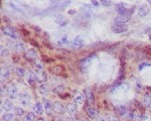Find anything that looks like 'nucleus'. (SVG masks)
<instances>
[{"mask_svg": "<svg viewBox=\"0 0 151 121\" xmlns=\"http://www.w3.org/2000/svg\"><path fill=\"white\" fill-rule=\"evenodd\" d=\"M13 114L12 113H6L2 116V121H12L13 120Z\"/></svg>", "mask_w": 151, "mask_h": 121, "instance_id": "32", "label": "nucleus"}, {"mask_svg": "<svg viewBox=\"0 0 151 121\" xmlns=\"http://www.w3.org/2000/svg\"><path fill=\"white\" fill-rule=\"evenodd\" d=\"M143 105L147 108H151V95L149 94H146L145 96L143 97Z\"/></svg>", "mask_w": 151, "mask_h": 121, "instance_id": "26", "label": "nucleus"}, {"mask_svg": "<svg viewBox=\"0 0 151 121\" xmlns=\"http://www.w3.org/2000/svg\"><path fill=\"white\" fill-rule=\"evenodd\" d=\"M34 66H35L36 70H39V71H42V69H43V65L40 63V62H35V64H34Z\"/></svg>", "mask_w": 151, "mask_h": 121, "instance_id": "36", "label": "nucleus"}, {"mask_svg": "<svg viewBox=\"0 0 151 121\" xmlns=\"http://www.w3.org/2000/svg\"><path fill=\"white\" fill-rule=\"evenodd\" d=\"M106 119H107V121H118L117 117H115L114 115H111V114L110 115H107Z\"/></svg>", "mask_w": 151, "mask_h": 121, "instance_id": "38", "label": "nucleus"}, {"mask_svg": "<svg viewBox=\"0 0 151 121\" xmlns=\"http://www.w3.org/2000/svg\"><path fill=\"white\" fill-rule=\"evenodd\" d=\"M141 115L142 114H140L138 111H131V112H129V114H128V118L133 121H140Z\"/></svg>", "mask_w": 151, "mask_h": 121, "instance_id": "18", "label": "nucleus"}, {"mask_svg": "<svg viewBox=\"0 0 151 121\" xmlns=\"http://www.w3.org/2000/svg\"><path fill=\"white\" fill-rule=\"evenodd\" d=\"M148 12H149V8L147 7L146 5H142V6H140V8H139V10H138V14H139V16H141V17H145L146 15L148 14Z\"/></svg>", "mask_w": 151, "mask_h": 121, "instance_id": "25", "label": "nucleus"}, {"mask_svg": "<svg viewBox=\"0 0 151 121\" xmlns=\"http://www.w3.org/2000/svg\"><path fill=\"white\" fill-rule=\"evenodd\" d=\"M36 80H38L36 74H34V73H32V72H29L27 74V76H26V81H27V83L30 85L34 84V83L36 82Z\"/></svg>", "mask_w": 151, "mask_h": 121, "instance_id": "19", "label": "nucleus"}, {"mask_svg": "<svg viewBox=\"0 0 151 121\" xmlns=\"http://www.w3.org/2000/svg\"><path fill=\"white\" fill-rule=\"evenodd\" d=\"M92 4H94L95 6H98V5H99V3H98L97 1H92Z\"/></svg>", "mask_w": 151, "mask_h": 121, "instance_id": "44", "label": "nucleus"}, {"mask_svg": "<svg viewBox=\"0 0 151 121\" xmlns=\"http://www.w3.org/2000/svg\"><path fill=\"white\" fill-rule=\"evenodd\" d=\"M85 97H86L87 101H88L89 104H93L94 102V94L92 92V90L90 88H87L85 89Z\"/></svg>", "mask_w": 151, "mask_h": 121, "instance_id": "17", "label": "nucleus"}, {"mask_svg": "<svg viewBox=\"0 0 151 121\" xmlns=\"http://www.w3.org/2000/svg\"><path fill=\"white\" fill-rule=\"evenodd\" d=\"M2 31H3L4 34H6L7 36L11 37V38L15 39L16 38V34H15V30L13 29L12 27H9V26H4L2 27Z\"/></svg>", "mask_w": 151, "mask_h": 121, "instance_id": "8", "label": "nucleus"}, {"mask_svg": "<svg viewBox=\"0 0 151 121\" xmlns=\"http://www.w3.org/2000/svg\"><path fill=\"white\" fill-rule=\"evenodd\" d=\"M149 2H150V3H151V1H149Z\"/></svg>", "mask_w": 151, "mask_h": 121, "instance_id": "49", "label": "nucleus"}, {"mask_svg": "<svg viewBox=\"0 0 151 121\" xmlns=\"http://www.w3.org/2000/svg\"><path fill=\"white\" fill-rule=\"evenodd\" d=\"M81 12L86 17H92L94 14V10L92 9L89 5H83L82 7H81Z\"/></svg>", "mask_w": 151, "mask_h": 121, "instance_id": "11", "label": "nucleus"}, {"mask_svg": "<svg viewBox=\"0 0 151 121\" xmlns=\"http://www.w3.org/2000/svg\"><path fill=\"white\" fill-rule=\"evenodd\" d=\"M8 5H9L10 7H11V9H13V10H16V11H19V12L21 11V10H20V8H19V7H17V6L15 5L14 3H11V2H9V3H8Z\"/></svg>", "mask_w": 151, "mask_h": 121, "instance_id": "37", "label": "nucleus"}, {"mask_svg": "<svg viewBox=\"0 0 151 121\" xmlns=\"http://www.w3.org/2000/svg\"><path fill=\"white\" fill-rule=\"evenodd\" d=\"M56 121H65V120L62 119V118H58V119H56Z\"/></svg>", "mask_w": 151, "mask_h": 121, "instance_id": "45", "label": "nucleus"}, {"mask_svg": "<svg viewBox=\"0 0 151 121\" xmlns=\"http://www.w3.org/2000/svg\"><path fill=\"white\" fill-rule=\"evenodd\" d=\"M43 105L41 104V103H39V102H36L35 104H34V106H33V111H34V113H36V114H38V115H41V114H43Z\"/></svg>", "mask_w": 151, "mask_h": 121, "instance_id": "23", "label": "nucleus"}, {"mask_svg": "<svg viewBox=\"0 0 151 121\" xmlns=\"http://www.w3.org/2000/svg\"><path fill=\"white\" fill-rule=\"evenodd\" d=\"M5 89H7V88H6V87H2L1 88V94H3V92L5 93V92L7 91V90H5Z\"/></svg>", "mask_w": 151, "mask_h": 121, "instance_id": "41", "label": "nucleus"}, {"mask_svg": "<svg viewBox=\"0 0 151 121\" xmlns=\"http://www.w3.org/2000/svg\"><path fill=\"white\" fill-rule=\"evenodd\" d=\"M7 95L10 99H16L17 97H19L18 90H17V88L13 84L7 87Z\"/></svg>", "mask_w": 151, "mask_h": 121, "instance_id": "3", "label": "nucleus"}, {"mask_svg": "<svg viewBox=\"0 0 151 121\" xmlns=\"http://www.w3.org/2000/svg\"><path fill=\"white\" fill-rule=\"evenodd\" d=\"M42 105H43V108H45V111L47 112V115L51 114V111H54V110H52V105H54V103H51L49 100V99H47V98H45V97H43Z\"/></svg>", "mask_w": 151, "mask_h": 121, "instance_id": "6", "label": "nucleus"}, {"mask_svg": "<svg viewBox=\"0 0 151 121\" xmlns=\"http://www.w3.org/2000/svg\"><path fill=\"white\" fill-rule=\"evenodd\" d=\"M78 110V107H77V104L76 103H69V104L65 105V111L67 112L69 114H75Z\"/></svg>", "mask_w": 151, "mask_h": 121, "instance_id": "16", "label": "nucleus"}, {"mask_svg": "<svg viewBox=\"0 0 151 121\" xmlns=\"http://www.w3.org/2000/svg\"><path fill=\"white\" fill-rule=\"evenodd\" d=\"M82 121H85V120H82Z\"/></svg>", "mask_w": 151, "mask_h": 121, "instance_id": "50", "label": "nucleus"}, {"mask_svg": "<svg viewBox=\"0 0 151 121\" xmlns=\"http://www.w3.org/2000/svg\"><path fill=\"white\" fill-rule=\"evenodd\" d=\"M15 50L17 52H23L25 50V45L23 43H15Z\"/></svg>", "mask_w": 151, "mask_h": 121, "instance_id": "27", "label": "nucleus"}, {"mask_svg": "<svg viewBox=\"0 0 151 121\" xmlns=\"http://www.w3.org/2000/svg\"><path fill=\"white\" fill-rule=\"evenodd\" d=\"M38 91H39V93L42 94V95H47V94H49V86L45 84V83H42V84L39 85Z\"/></svg>", "mask_w": 151, "mask_h": 121, "instance_id": "24", "label": "nucleus"}, {"mask_svg": "<svg viewBox=\"0 0 151 121\" xmlns=\"http://www.w3.org/2000/svg\"><path fill=\"white\" fill-rule=\"evenodd\" d=\"M65 121H75V119H74V118H72V117H67V119H65Z\"/></svg>", "mask_w": 151, "mask_h": 121, "instance_id": "43", "label": "nucleus"}, {"mask_svg": "<svg viewBox=\"0 0 151 121\" xmlns=\"http://www.w3.org/2000/svg\"><path fill=\"white\" fill-rule=\"evenodd\" d=\"M63 91H65V86L63 85L56 86V87L52 90V92H54V93H56V94H61V93H63Z\"/></svg>", "mask_w": 151, "mask_h": 121, "instance_id": "30", "label": "nucleus"}, {"mask_svg": "<svg viewBox=\"0 0 151 121\" xmlns=\"http://www.w3.org/2000/svg\"><path fill=\"white\" fill-rule=\"evenodd\" d=\"M116 112H117L118 115L122 116V117L128 116V114H129L128 107L125 106V105H119V106L116 108Z\"/></svg>", "mask_w": 151, "mask_h": 121, "instance_id": "9", "label": "nucleus"}, {"mask_svg": "<svg viewBox=\"0 0 151 121\" xmlns=\"http://www.w3.org/2000/svg\"><path fill=\"white\" fill-rule=\"evenodd\" d=\"M15 71H16V74L18 75V76H20V77H24L25 76V70L23 69V68H21V67H17L16 69H15Z\"/></svg>", "mask_w": 151, "mask_h": 121, "instance_id": "33", "label": "nucleus"}, {"mask_svg": "<svg viewBox=\"0 0 151 121\" xmlns=\"http://www.w3.org/2000/svg\"><path fill=\"white\" fill-rule=\"evenodd\" d=\"M14 121H19V120H14Z\"/></svg>", "mask_w": 151, "mask_h": 121, "instance_id": "48", "label": "nucleus"}, {"mask_svg": "<svg viewBox=\"0 0 151 121\" xmlns=\"http://www.w3.org/2000/svg\"><path fill=\"white\" fill-rule=\"evenodd\" d=\"M54 21H56V23L58 24V25H60V26H65L67 23H69V20H67V19L65 18L63 14L56 15V18H54Z\"/></svg>", "mask_w": 151, "mask_h": 121, "instance_id": "12", "label": "nucleus"}, {"mask_svg": "<svg viewBox=\"0 0 151 121\" xmlns=\"http://www.w3.org/2000/svg\"><path fill=\"white\" fill-rule=\"evenodd\" d=\"M140 121H151V116L148 114H142Z\"/></svg>", "mask_w": 151, "mask_h": 121, "instance_id": "35", "label": "nucleus"}, {"mask_svg": "<svg viewBox=\"0 0 151 121\" xmlns=\"http://www.w3.org/2000/svg\"><path fill=\"white\" fill-rule=\"evenodd\" d=\"M149 38H150V41H151V36H149Z\"/></svg>", "mask_w": 151, "mask_h": 121, "instance_id": "47", "label": "nucleus"}, {"mask_svg": "<svg viewBox=\"0 0 151 121\" xmlns=\"http://www.w3.org/2000/svg\"><path fill=\"white\" fill-rule=\"evenodd\" d=\"M2 109H4L5 111H11L13 109V104L10 100H4V102H2L1 104Z\"/></svg>", "mask_w": 151, "mask_h": 121, "instance_id": "20", "label": "nucleus"}, {"mask_svg": "<svg viewBox=\"0 0 151 121\" xmlns=\"http://www.w3.org/2000/svg\"><path fill=\"white\" fill-rule=\"evenodd\" d=\"M14 111L17 116H22L23 113H24V110H23V108H20V107H16V108L14 109Z\"/></svg>", "mask_w": 151, "mask_h": 121, "instance_id": "34", "label": "nucleus"}, {"mask_svg": "<svg viewBox=\"0 0 151 121\" xmlns=\"http://www.w3.org/2000/svg\"><path fill=\"white\" fill-rule=\"evenodd\" d=\"M73 45H74V48H82L83 45H84V41L82 39V37L76 36L75 38H74V41H73Z\"/></svg>", "mask_w": 151, "mask_h": 121, "instance_id": "22", "label": "nucleus"}, {"mask_svg": "<svg viewBox=\"0 0 151 121\" xmlns=\"http://www.w3.org/2000/svg\"><path fill=\"white\" fill-rule=\"evenodd\" d=\"M116 11L119 13V15H123V14H131L132 11H134V9L128 10L123 3H120L116 5Z\"/></svg>", "mask_w": 151, "mask_h": 121, "instance_id": "5", "label": "nucleus"}, {"mask_svg": "<svg viewBox=\"0 0 151 121\" xmlns=\"http://www.w3.org/2000/svg\"><path fill=\"white\" fill-rule=\"evenodd\" d=\"M52 110L56 114H63L65 111V107L61 102L56 101V102H54V105H52Z\"/></svg>", "mask_w": 151, "mask_h": 121, "instance_id": "4", "label": "nucleus"}, {"mask_svg": "<svg viewBox=\"0 0 151 121\" xmlns=\"http://www.w3.org/2000/svg\"><path fill=\"white\" fill-rule=\"evenodd\" d=\"M131 14H123V15H118L114 19V22H119V23H124L127 22L128 20H130Z\"/></svg>", "mask_w": 151, "mask_h": 121, "instance_id": "13", "label": "nucleus"}, {"mask_svg": "<svg viewBox=\"0 0 151 121\" xmlns=\"http://www.w3.org/2000/svg\"><path fill=\"white\" fill-rule=\"evenodd\" d=\"M84 99H85V96L83 95L82 93H80V92H76L75 93V96H74V102H75L76 104H82Z\"/></svg>", "mask_w": 151, "mask_h": 121, "instance_id": "21", "label": "nucleus"}, {"mask_svg": "<svg viewBox=\"0 0 151 121\" xmlns=\"http://www.w3.org/2000/svg\"><path fill=\"white\" fill-rule=\"evenodd\" d=\"M0 55H1V57H7L8 55H9L8 48L3 47V45H1V48H0Z\"/></svg>", "mask_w": 151, "mask_h": 121, "instance_id": "31", "label": "nucleus"}, {"mask_svg": "<svg viewBox=\"0 0 151 121\" xmlns=\"http://www.w3.org/2000/svg\"><path fill=\"white\" fill-rule=\"evenodd\" d=\"M95 57H96L95 55H92V56H89L88 58L84 59V60L81 62V65H80L81 71H82L83 73H86L87 71H88L90 65H91V62L94 58H95Z\"/></svg>", "mask_w": 151, "mask_h": 121, "instance_id": "1", "label": "nucleus"}, {"mask_svg": "<svg viewBox=\"0 0 151 121\" xmlns=\"http://www.w3.org/2000/svg\"><path fill=\"white\" fill-rule=\"evenodd\" d=\"M101 4H102V5H105V6H109L112 4V2L111 1H102L101 2Z\"/></svg>", "mask_w": 151, "mask_h": 121, "instance_id": "40", "label": "nucleus"}, {"mask_svg": "<svg viewBox=\"0 0 151 121\" xmlns=\"http://www.w3.org/2000/svg\"><path fill=\"white\" fill-rule=\"evenodd\" d=\"M97 121H107L106 118H104V117H99L97 119Z\"/></svg>", "mask_w": 151, "mask_h": 121, "instance_id": "42", "label": "nucleus"}, {"mask_svg": "<svg viewBox=\"0 0 151 121\" xmlns=\"http://www.w3.org/2000/svg\"><path fill=\"white\" fill-rule=\"evenodd\" d=\"M19 102L24 107H27L30 103V96L27 93H20L19 95Z\"/></svg>", "mask_w": 151, "mask_h": 121, "instance_id": "7", "label": "nucleus"}, {"mask_svg": "<svg viewBox=\"0 0 151 121\" xmlns=\"http://www.w3.org/2000/svg\"><path fill=\"white\" fill-rule=\"evenodd\" d=\"M36 121H45V119H43V118H38Z\"/></svg>", "mask_w": 151, "mask_h": 121, "instance_id": "46", "label": "nucleus"}, {"mask_svg": "<svg viewBox=\"0 0 151 121\" xmlns=\"http://www.w3.org/2000/svg\"><path fill=\"white\" fill-rule=\"evenodd\" d=\"M128 29V26L124 23H119V22H113L112 24V30L116 34H122L125 32Z\"/></svg>", "mask_w": 151, "mask_h": 121, "instance_id": "2", "label": "nucleus"}, {"mask_svg": "<svg viewBox=\"0 0 151 121\" xmlns=\"http://www.w3.org/2000/svg\"><path fill=\"white\" fill-rule=\"evenodd\" d=\"M86 112H87V114H88V116L91 118V119H95V118L98 117V111L95 108H93V107L88 106L86 108Z\"/></svg>", "mask_w": 151, "mask_h": 121, "instance_id": "14", "label": "nucleus"}, {"mask_svg": "<svg viewBox=\"0 0 151 121\" xmlns=\"http://www.w3.org/2000/svg\"><path fill=\"white\" fill-rule=\"evenodd\" d=\"M34 119H35V114L28 112L24 116V118H23V121H34Z\"/></svg>", "mask_w": 151, "mask_h": 121, "instance_id": "29", "label": "nucleus"}, {"mask_svg": "<svg viewBox=\"0 0 151 121\" xmlns=\"http://www.w3.org/2000/svg\"><path fill=\"white\" fill-rule=\"evenodd\" d=\"M150 66H151V64L142 63V64H140V66H139V70H143V68H145V67H150Z\"/></svg>", "mask_w": 151, "mask_h": 121, "instance_id": "39", "label": "nucleus"}, {"mask_svg": "<svg viewBox=\"0 0 151 121\" xmlns=\"http://www.w3.org/2000/svg\"><path fill=\"white\" fill-rule=\"evenodd\" d=\"M25 59L28 61H33L38 58V52H35L34 50H28L25 54Z\"/></svg>", "mask_w": 151, "mask_h": 121, "instance_id": "15", "label": "nucleus"}, {"mask_svg": "<svg viewBox=\"0 0 151 121\" xmlns=\"http://www.w3.org/2000/svg\"><path fill=\"white\" fill-rule=\"evenodd\" d=\"M36 77H38V81H39V82L45 83V81H47V74L43 73V72L36 73Z\"/></svg>", "mask_w": 151, "mask_h": 121, "instance_id": "28", "label": "nucleus"}, {"mask_svg": "<svg viewBox=\"0 0 151 121\" xmlns=\"http://www.w3.org/2000/svg\"><path fill=\"white\" fill-rule=\"evenodd\" d=\"M6 66L1 68V80H5V79L9 78L10 74H11V69L12 68H8V64H5Z\"/></svg>", "mask_w": 151, "mask_h": 121, "instance_id": "10", "label": "nucleus"}]
</instances>
